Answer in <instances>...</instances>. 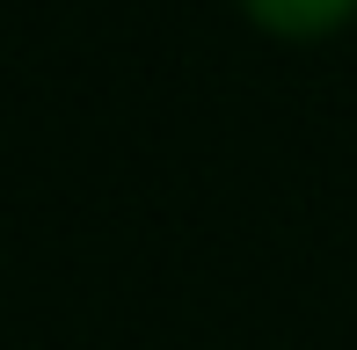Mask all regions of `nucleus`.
Masks as SVG:
<instances>
[{"mask_svg":"<svg viewBox=\"0 0 357 350\" xmlns=\"http://www.w3.org/2000/svg\"><path fill=\"white\" fill-rule=\"evenodd\" d=\"M241 8H248L263 29H278V37H321V29L350 22L357 0H241Z\"/></svg>","mask_w":357,"mask_h":350,"instance_id":"nucleus-1","label":"nucleus"}]
</instances>
